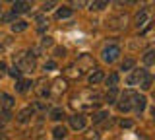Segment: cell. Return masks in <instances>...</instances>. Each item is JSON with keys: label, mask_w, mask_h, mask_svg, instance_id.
I'll use <instances>...</instances> for the list:
<instances>
[{"label": "cell", "mask_w": 155, "mask_h": 140, "mask_svg": "<svg viewBox=\"0 0 155 140\" xmlns=\"http://www.w3.org/2000/svg\"><path fill=\"white\" fill-rule=\"evenodd\" d=\"M52 136H54V138H64L66 136V128L64 127H54V130H52Z\"/></svg>", "instance_id": "27"}, {"label": "cell", "mask_w": 155, "mask_h": 140, "mask_svg": "<svg viewBox=\"0 0 155 140\" xmlns=\"http://www.w3.org/2000/svg\"><path fill=\"white\" fill-rule=\"evenodd\" d=\"M103 80H105L103 70H93V72H91V76H89V84L91 86H97L99 82H103Z\"/></svg>", "instance_id": "11"}, {"label": "cell", "mask_w": 155, "mask_h": 140, "mask_svg": "<svg viewBox=\"0 0 155 140\" xmlns=\"http://www.w3.org/2000/svg\"><path fill=\"white\" fill-rule=\"evenodd\" d=\"M78 64H80V68H87V66H93V60H91L89 55H81Z\"/></svg>", "instance_id": "20"}, {"label": "cell", "mask_w": 155, "mask_h": 140, "mask_svg": "<svg viewBox=\"0 0 155 140\" xmlns=\"http://www.w3.org/2000/svg\"><path fill=\"white\" fill-rule=\"evenodd\" d=\"M101 56H103L105 62H109V64H110V62H114L120 56V47L114 45V43H113V45H105L103 51H101Z\"/></svg>", "instance_id": "2"}, {"label": "cell", "mask_w": 155, "mask_h": 140, "mask_svg": "<svg viewBox=\"0 0 155 140\" xmlns=\"http://www.w3.org/2000/svg\"><path fill=\"white\" fill-rule=\"evenodd\" d=\"M107 117H109V113H107V111H99V113L93 115V123H101V121H105Z\"/></svg>", "instance_id": "28"}, {"label": "cell", "mask_w": 155, "mask_h": 140, "mask_svg": "<svg viewBox=\"0 0 155 140\" xmlns=\"http://www.w3.org/2000/svg\"><path fill=\"white\" fill-rule=\"evenodd\" d=\"M29 88H31V82H27V80H19L18 84H16V90L21 91V94H23V91H27Z\"/></svg>", "instance_id": "22"}, {"label": "cell", "mask_w": 155, "mask_h": 140, "mask_svg": "<svg viewBox=\"0 0 155 140\" xmlns=\"http://www.w3.org/2000/svg\"><path fill=\"white\" fill-rule=\"evenodd\" d=\"M107 6H109V0H93V2L89 4V10L91 12H101V10H105Z\"/></svg>", "instance_id": "10"}, {"label": "cell", "mask_w": 155, "mask_h": 140, "mask_svg": "<svg viewBox=\"0 0 155 140\" xmlns=\"http://www.w3.org/2000/svg\"><path fill=\"white\" fill-rule=\"evenodd\" d=\"M109 26H110V27H114V29H122V27L126 26V16H118V18H113Z\"/></svg>", "instance_id": "12"}, {"label": "cell", "mask_w": 155, "mask_h": 140, "mask_svg": "<svg viewBox=\"0 0 155 140\" xmlns=\"http://www.w3.org/2000/svg\"><path fill=\"white\" fill-rule=\"evenodd\" d=\"M143 109H145V97H143V95H138L136 101H134V111H136V113H142Z\"/></svg>", "instance_id": "14"}, {"label": "cell", "mask_w": 155, "mask_h": 140, "mask_svg": "<svg viewBox=\"0 0 155 140\" xmlns=\"http://www.w3.org/2000/svg\"><path fill=\"white\" fill-rule=\"evenodd\" d=\"M14 103H16V101H14L12 95H8V94H0V107H2V109L10 111V109L14 107Z\"/></svg>", "instance_id": "6"}, {"label": "cell", "mask_w": 155, "mask_h": 140, "mask_svg": "<svg viewBox=\"0 0 155 140\" xmlns=\"http://www.w3.org/2000/svg\"><path fill=\"white\" fill-rule=\"evenodd\" d=\"M143 64H145V66L155 64V49H149V51L143 55Z\"/></svg>", "instance_id": "15"}, {"label": "cell", "mask_w": 155, "mask_h": 140, "mask_svg": "<svg viewBox=\"0 0 155 140\" xmlns=\"http://www.w3.org/2000/svg\"><path fill=\"white\" fill-rule=\"evenodd\" d=\"M27 29V22L25 20H18V22H14L12 23V31L14 33H18V31H25Z\"/></svg>", "instance_id": "18"}, {"label": "cell", "mask_w": 155, "mask_h": 140, "mask_svg": "<svg viewBox=\"0 0 155 140\" xmlns=\"http://www.w3.org/2000/svg\"><path fill=\"white\" fill-rule=\"evenodd\" d=\"M8 45H10V39H8V37H4V35H0V51H4Z\"/></svg>", "instance_id": "31"}, {"label": "cell", "mask_w": 155, "mask_h": 140, "mask_svg": "<svg viewBox=\"0 0 155 140\" xmlns=\"http://www.w3.org/2000/svg\"><path fill=\"white\" fill-rule=\"evenodd\" d=\"M87 125V119L84 115H74V117H70V127L74 130H84Z\"/></svg>", "instance_id": "5"}, {"label": "cell", "mask_w": 155, "mask_h": 140, "mask_svg": "<svg viewBox=\"0 0 155 140\" xmlns=\"http://www.w3.org/2000/svg\"><path fill=\"white\" fill-rule=\"evenodd\" d=\"M4 74H6V62L0 60V76H4Z\"/></svg>", "instance_id": "35"}, {"label": "cell", "mask_w": 155, "mask_h": 140, "mask_svg": "<svg viewBox=\"0 0 155 140\" xmlns=\"http://www.w3.org/2000/svg\"><path fill=\"white\" fill-rule=\"evenodd\" d=\"M64 91H66V80L56 78L54 82H52V94H54V95H60V94H64Z\"/></svg>", "instance_id": "7"}, {"label": "cell", "mask_w": 155, "mask_h": 140, "mask_svg": "<svg viewBox=\"0 0 155 140\" xmlns=\"http://www.w3.org/2000/svg\"><path fill=\"white\" fill-rule=\"evenodd\" d=\"M72 6H74V8H85L87 0H72Z\"/></svg>", "instance_id": "30"}, {"label": "cell", "mask_w": 155, "mask_h": 140, "mask_svg": "<svg viewBox=\"0 0 155 140\" xmlns=\"http://www.w3.org/2000/svg\"><path fill=\"white\" fill-rule=\"evenodd\" d=\"M0 16H2V8H0Z\"/></svg>", "instance_id": "41"}, {"label": "cell", "mask_w": 155, "mask_h": 140, "mask_svg": "<svg viewBox=\"0 0 155 140\" xmlns=\"http://www.w3.org/2000/svg\"><path fill=\"white\" fill-rule=\"evenodd\" d=\"M62 117H64V111H62L60 107H54V109H51V119H52V121H60Z\"/></svg>", "instance_id": "23"}, {"label": "cell", "mask_w": 155, "mask_h": 140, "mask_svg": "<svg viewBox=\"0 0 155 140\" xmlns=\"http://www.w3.org/2000/svg\"><path fill=\"white\" fill-rule=\"evenodd\" d=\"M136 97H138V94H136L134 90H126L124 94H122V97H120V103H118V109L120 111H130V109H134V101Z\"/></svg>", "instance_id": "1"}, {"label": "cell", "mask_w": 155, "mask_h": 140, "mask_svg": "<svg viewBox=\"0 0 155 140\" xmlns=\"http://www.w3.org/2000/svg\"><path fill=\"white\" fill-rule=\"evenodd\" d=\"M29 10V4L27 2H14V14H23V12H27Z\"/></svg>", "instance_id": "17"}, {"label": "cell", "mask_w": 155, "mask_h": 140, "mask_svg": "<svg viewBox=\"0 0 155 140\" xmlns=\"http://www.w3.org/2000/svg\"><path fill=\"white\" fill-rule=\"evenodd\" d=\"M120 127H122V128H132L134 123H132V121H122V123H120Z\"/></svg>", "instance_id": "34"}, {"label": "cell", "mask_w": 155, "mask_h": 140, "mask_svg": "<svg viewBox=\"0 0 155 140\" xmlns=\"http://www.w3.org/2000/svg\"><path fill=\"white\" fill-rule=\"evenodd\" d=\"M33 117V107H25L18 113V123H29Z\"/></svg>", "instance_id": "8"}, {"label": "cell", "mask_w": 155, "mask_h": 140, "mask_svg": "<svg viewBox=\"0 0 155 140\" xmlns=\"http://www.w3.org/2000/svg\"><path fill=\"white\" fill-rule=\"evenodd\" d=\"M35 68V60L31 59V56H21L19 59V70H33Z\"/></svg>", "instance_id": "9"}, {"label": "cell", "mask_w": 155, "mask_h": 140, "mask_svg": "<svg viewBox=\"0 0 155 140\" xmlns=\"http://www.w3.org/2000/svg\"><path fill=\"white\" fill-rule=\"evenodd\" d=\"M43 47H51L52 45V37H43Z\"/></svg>", "instance_id": "33"}, {"label": "cell", "mask_w": 155, "mask_h": 140, "mask_svg": "<svg viewBox=\"0 0 155 140\" xmlns=\"http://www.w3.org/2000/svg\"><path fill=\"white\" fill-rule=\"evenodd\" d=\"M105 82H107V86H109V88H116V86H118V74H116V72L109 74L105 78Z\"/></svg>", "instance_id": "19"}, {"label": "cell", "mask_w": 155, "mask_h": 140, "mask_svg": "<svg viewBox=\"0 0 155 140\" xmlns=\"http://www.w3.org/2000/svg\"><path fill=\"white\" fill-rule=\"evenodd\" d=\"M43 70H45V72H52V70H56V62H54V60H47L45 64H43Z\"/></svg>", "instance_id": "29"}, {"label": "cell", "mask_w": 155, "mask_h": 140, "mask_svg": "<svg viewBox=\"0 0 155 140\" xmlns=\"http://www.w3.org/2000/svg\"><path fill=\"white\" fill-rule=\"evenodd\" d=\"M143 2H145V4H151V2H155V0H143Z\"/></svg>", "instance_id": "39"}, {"label": "cell", "mask_w": 155, "mask_h": 140, "mask_svg": "<svg viewBox=\"0 0 155 140\" xmlns=\"http://www.w3.org/2000/svg\"><path fill=\"white\" fill-rule=\"evenodd\" d=\"M8 2H18V0H8Z\"/></svg>", "instance_id": "40"}, {"label": "cell", "mask_w": 155, "mask_h": 140, "mask_svg": "<svg viewBox=\"0 0 155 140\" xmlns=\"http://www.w3.org/2000/svg\"><path fill=\"white\" fill-rule=\"evenodd\" d=\"M143 37H145V39H153L155 41V23H151V26L143 31Z\"/></svg>", "instance_id": "24"}, {"label": "cell", "mask_w": 155, "mask_h": 140, "mask_svg": "<svg viewBox=\"0 0 155 140\" xmlns=\"http://www.w3.org/2000/svg\"><path fill=\"white\" fill-rule=\"evenodd\" d=\"M134 64H136V60L134 59H124L122 60V66H120V70H130V68H134Z\"/></svg>", "instance_id": "25"}, {"label": "cell", "mask_w": 155, "mask_h": 140, "mask_svg": "<svg viewBox=\"0 0 155 140\" xmlns=\"http://www.w3.org/2000/svg\"><path fill=\"white\" fill-rule=\"evenodd\" d=\"M151 82H153V76H151V74H145V76H143V80L140 82V86H142L143 90H147L149 86H151Z\"/></svg>", "instance_id": "26"}, {"label": "cell", "mask_w": 155, "mask_h": 140, "mask_svg": "<svg viewBox=\"0 0 155 140\" xmlns=\"http://www.w3.org/2000/svg\"><path fill=\"white\" fill-rule=\"evenodd\" d=\"M126 2H128V4H136V2H138V0H126Z\"/></svg>", "instance_id": "38"}, {"label": "cell", "mask_w": 155, "mask_h": 140, "mask_svg": "<svg viewBox=\"0 0 155 140\" xmlns=\"http://www.w3.org/2000/svg\"><path fill=\"white\" fill-rule=\"evenodd\" d=\"M66 55V49H64V47H58V49H56V56H64Z\"/></svg>", "instance_id": "37"}, {"label": "cell", "mask_w": 155, "mask_h": 140, "mask_svg": "<svg viewBox=\"0 0 155 140\" xmlns=\"http://www.w3.org/2000/svg\"><path fill=\"white\" fill-rule=\"evenodd\" d=\"M52 6H54V0H51V2H47L45 6H43V10H45V12H48V10H51Z\"/></svg>", "instance_id": "36"}, {"label": "cell", "mask_w": 155, "mask_h": 140, "mask_svg": "<svg viewBox=\"0 0 155 140\" xmlns=\"http://www.w3.org/2000/svg\"><path fill=\"white\" fill-rule=\"evenodd\" d=\"M56 18L58 20H66V18H72V8H58L56 10Z\"/></svg>", "instance_id": "16"}, {"label": "cell", "mask_w": 155, "mask_h": 140, "mask_svg": "<svg viewBox=\"0 0 155 140\" xmlns=\"http://www.w3.org/2000/svg\"><path fill=\"white\" fill-rule=\"evenodd\" d=\"M149 20H151V14H149V10H145V8H142L138 14H136V18H134V23H136V27H145L149 23Z\"/></svg>", "instance_id": "3"}, {"label": "cell", "mask_w": 155, "mask_h": 140, "mask_svg": "<svg viewBox=\"0 0 155 140\" xmlns=\"http://www.w3.org/2000/svg\"><path fill=\"white\" fill-rule=\"evenodd\" d=\"M8 74H10V76H12V78H21V70H19V68H16V66H14V68H12V70H10V72H8Z\"/></svg>", "instance_id": "32"}, {"label": "cell", "mask_w": 155, "mask_h": 140, "mask_svg": "<svg viewBox=\"0 0 155 140\" xmlns=\"http://www.w3.org/2000/svg\"><path fill=\"white\" fill-rule=\"evenodd\" d=\"M145 74H147V72H145L143 68H140V70H134L132 74H130L128 78H126V84H128V86H138L140 82L143 80V76H145Z\"/></svg>", "instance_id": "4"}, {"label": "cell", "mask_w": 155, "mask_h": 140, "mask_svg": "<svg viewBox=\"0 0 155 140\" xmlns=\"http://www.w3.org/2000/svg\"><path fill=\"white\" fill-rule=\"evenodd\" d=\"M66 74L70 76V78H80V76L84 74V68H80V64H78V66H68Z\"/></svg>", "instance_id": "13"}, {"label": "cell", "mask_w": 155, "mask_h": 140, "mask_svg": "<svg viewBox=\"0 0 155 140\" xmlns=\"http://www.w3.org/2000/svg\"><path fill=\"white\" fill-rule=\"evenodd\" d=\"M37 94L41 95V97H45V95H48V94H51V88H48V84H45V82H39Z\"/></svg>", "instance_id": "21"}]
</instances>
